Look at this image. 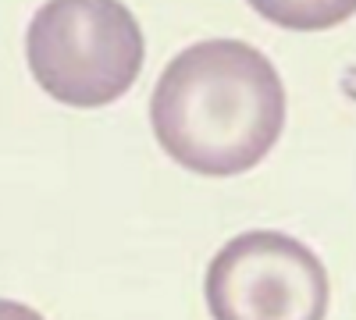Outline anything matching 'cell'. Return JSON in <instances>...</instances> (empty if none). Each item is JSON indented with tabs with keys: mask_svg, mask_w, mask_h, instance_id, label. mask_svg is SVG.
<instances>
[{
	"mask_svg": "<svg viewBox=\"0 0 356 320\" xmlns=\"http://www.w3.org/2000/svg\"><path fill=\"white\" fill-rule=\"evenodd\" d=\"M150 125L161 150L196 174L253 171L285 128L282 75L250 43H193L157 78Z\"/></svg>",
	"mask_w": 356,
	"mask_h": 320,
	"instance_id": "6da1fadb",
	"label": "cell"
},
{
	"mask_svg": "<svg viewBox=\"0 0 356 320\" xmlns=\"http://www.w3.org/2000/svg\"><path fill=\"white\" fill-rule=\"evenodd\" d=\"M25 57L47 96L93 110L136 85L146 43L122 0H47L29 22Z\"/></svg>",
	"mask_w": 356,
	"mask_h": 320,
	"instance_id": "7a4b0ae2",
	"label": "cell"
},
{
	"mask_svg": "<svg viewBox=\"0 0 356 320\" xmlns=\"http://www.w3.org/2000/svg\"><path fill=\"white\" fill-rule=\"evenodd\" d=\"M214 320H324L328 271L285 231H243L211 260L203 281Z\"/></svg>",
	"mask_w": 356,
	"mask_h": 320,
	"instance_id": "3957f363",
	"label": "cell"
},
{
	"mask_svg": "<svg viewBox=\"0 0 356 320\" xmlns=\"http://www.w3.org/2000/svg\"><path fill=\"white\" fill-rule=\"evenodd\" d=\"M246 4L282 28L292 33H321V28H335L353 18L356 0H246Z\"/></svg>",
	"mask_w": 356,
	"mask_h": 320,
	"instance_id": "277c9868",
	"label": "cell"
},
{
	"mask_svg": "<svg viewBox=\"0 0 356 320\" xmlns=\"http://www.w3.org/2000/svg\"><path fill=\"white\" fill-rule=\"evenodd\" d=\"M0 320H47L43 313H36L33 306L15 303V299H0Z\"/></svg>",
	"mask_w": 356,
	"mask_h": 320,
	"instance_id": "5b68a950",
	"label": "cell"
}]
</instances>
